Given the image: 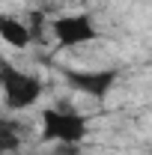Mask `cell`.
<instances>
[{
	"label": "cell",
	"instance_id": "6da1fadb",
	"mask_svg": "<svg viewBox=\"0 0 152 155\" xmlns=\"http://www.w3.org/2000/svg\"><path fill=\"white\" fill-rule=\"evenodd\" d=\"M0 66H3V101H6V110H27V107H33L42 98V93H45L42 78L24 72L18 66L6 63V60H0Z\"/></svg>",
	"mask_w": 152,
	"mask_h": 155
},
{
	"label": "cell",
	"instance_id": "7a4b0ae2",
	"mask_svg": "<svg viewBox=\"0 0 152 155\" xmlns=\"http://www.w3.org/2000/svg\"><path fill=\"white\" fill-rule=\"evenodd\" d=\"M42 137L60 146H78L87 137V119L66 107H45L42 110Z\"/></svg>",
	"mask_w": 152,
	"mask_h": 155
},
{
	"label": "cell",
	"instance_id": "3957f363",
	"mask_svg": "<svg viewBox=\"0 0 152 155\" xmlns=\"http://www.w3.org/2000/svg\"><path fill=\"white\" fill-rule=\"evenodd\" d=\"M51 36L57 39L60 48H81L87 42L98 39V27H95L93 15L87 12H75V15H60L51 21Z\"/></svg>",
	"mask_w": 152,
	"mask_h": 155
},
{
	"label": "cell",
	"instance_id": "277c9868",
	"mask_svg": "<svg viewBox=\"0 0 152 155\" xmlns=\"http://www.w3.org/2000/svg\"><path fill=\"white\" fill-rule=\"evenodd\" d=\"M63 78H66V84L72 90L101 101L114 90L116 78H119V69H63Z\"/></svg>",
	"mask_w": 152,
	"mask_h": 155
},
{
	"label": "cell",
	"instance_id": "5b68a950",
	"mask_svg": "<svg viewBox=\"0 0 152 155\" xmlns=\"http://www.w3.org/2000/svg\"><path fill=\"white\" fill-rule=\"evenodd\" d=\"M0 42L9 45V48H15V51H24V48H30V42H33V30L21 18L3 12V15H0Z\"/></svg>",
	"mask_w": 152,
	"mask_h": 155
},
{
	"label": "cell",
	"instance_id": "8992f818",
	"mask_svg": "<svg viewBox=\"0 0 152 155\" xmlns=\"http://www.w3.org/2000/svg\"><path fill=\"white\" fill-rule=\"evenodd\" d=\"M18 149H21L18 122H12V119H0V155L18 152Z\"/></svg>",
	"mask_w": 152,
	"mask_h": 155
},
{
	"label": "cell",
	"instance_id": "52a82bcc",
	"mask_svg": "<svg viewBox=\"0 0 152 155\" xmlns=\"http://www.w3.org/2000/svg\"><path fill=\"white\" fill-rule=\"evenodd\" d=\"M42 155H78V146H60L54 152H42Z\"/></svg>",
	"mask_w": 152,
	"mask_h": 155
},
{
	"label": "cell",
	"instance_id": "ba28073f",
	"mask_svg": "<svg viewBox=\"0 0 152 155\" xmlns=\"http://www.w3.org/2000/svg\"><path fill=\"white\" fill-rule=\"evenodd\" d=\"M0 93H3V66H0Z\"/></svg>",
	"mask_w": 152,
	"mask_h": 155
},
{
	"label": "cell",
	"instance_id": "9c48e42d",
	"mask_svg": "<svg viewBox=\"0 0 152 155\" xmlns=\"http://www.w3.org/2000/svg\"><path fill=\"white\" fill-rule=\"evenodd\" d=\"M84 3H87V0H84Z\"/></svg>",
	"mask_w": 152,
	"mask_h": 155
}]
</instances>
